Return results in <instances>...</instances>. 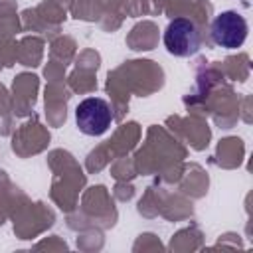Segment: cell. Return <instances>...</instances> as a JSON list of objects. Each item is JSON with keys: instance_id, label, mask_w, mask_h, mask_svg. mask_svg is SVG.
I'll return each instance as SVG.
<instances>
[{"instance_id": "cell-1", "label": "cell", "mask_w": 253, "mask_h": 253, "mask_svg": "<svg viewBox=\"0 0 253 253\" xmlns=\"http://www.w3.org/2000/svg\"><path fill=\"white\" fill-rule=\"evenodd\" d=\"M164 47L176 57L196 55L202 47V34L190 18H174L164 30Z\"/></svg>"}, {"instance_id": "cell-2", "label": "cell", "mask_w": 253, "mask_h": 253, "mask_svg": "<svg viewBox=\"0 0 253 253\" xmlns=\"http://www.w3.org/2000/svg\"><path fill=\"white\" fill-rule=\"evenodd\" d=\"M113 123L111 105L101 97H87L75 109V125L87 136H101Z\"/></svg>"}, {"instance_id": "cell-3", "label": "cell", "mask_w": 253, "mask_h": 253, "mask_svg": "<svg viewBox=\"0 0 253 253\" xmlns=\"http://www.w3.org/2000/svg\"><path fill=\"white\" fill-rule=\"evenodd\" d=\"M211 40L215 45L225 49L241 47L247 40V22L237 10H223L211 22Z\"/></svg>"}]
</instances>
